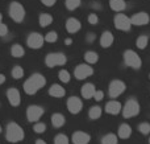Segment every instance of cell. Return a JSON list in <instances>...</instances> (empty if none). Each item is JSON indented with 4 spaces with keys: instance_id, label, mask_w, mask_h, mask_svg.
<instances>
[{
    "instance_id": "cell-1",
    "label": "cell",
    "mask_w": 150,
    "mask_h": 144,
    "mask_svg": "<svg viewBox=\"0 0 150 144\" xmlns=\"http://www.w3.org/2000/svg\"><path fill=\"white\" fill-rule=\"evenodd\" d=\"M46 83V79L42 74L36 73V74H32L25 82H24V91L28 95H33L36 94L37 91L42 89Z\"/></svg>"
},
{
    "instance_id": "cell-2",
    "label": "cell",
    "mask_w": 150,
    "mask_h": 144,
    "mask_svg": "<svg viewBox=\"0 0 150 144\" xmlns=\"http://www.w3.org/2000/svg\"><path fill=\"white\" fill-rule=\"evenodd\" d=\"M5 138H7V140L11 143H18L24 139V130L21 128L17 123L12 122V123H9L7 126Z\"/></svg>"
},
{
    "instance_id": "cell-3",
    "label": "cell",
    "mask_w": 150,
    "mask_h": 144,
    "mask_svg": "<svg viewBox=\"0 0 150 144\" xmlns=\"http://www.w3.org/2000/svg\"><path fill=\"white\" fill-rule=\"evenodd\" d=\"M124 62L127 63V66H129V68L132 69H140L141 68V63H142V61H141L140 56L137 54V53L134 52V50H125L124 52Z\"/></svg>"
},
{
    "instance_id": "cell-4",
    "label": "cell",
    "mask_w": 150,
    "mask_h": 144,
    "mask_svg": "<svg viewBox=\"0 0 150 144\" xmlns=\"http://www.w3.org/2000/svg\"><path fill=\"white\" fill-rule=\"evenodd\" d=\"M9 16L12 17L13 21L16 23H21L25 17V9L18 1H13L9 5Z\"/></svg>"
},
{
    "instance_id": "cell-5",
    "label": "cell",
    "mask_w": 150,
    "mask_h": 144,
    "mask_svg": "<svg viewBox=\"0 0 150 144\" xmlns=\"http://www.w3.org/2000/svg\"><path fill=\"white\" fill-rule=\"evenodd\" d=\"M45 63L49 68H54V66H62L66 63V56L63 53H50L45 58Z\"/></svg>"
},
{
    "instance_id": "cell-6",
    "label": "cell",
    "mask_w": 150,
    "mask_h": 144,
    "mask_svg": "<svg viewBox=\"0 0 150 144\" xmlns=\"http://www.w3.org/2000/svg\"><path fill=\"white\" fill-rule=\"evenodd\" d=\"M138 113H140V105L136 99H129L122 107L124 118H133V116L138 115Z\"/></svg>"
},
{
    "instance_id": "cell-7",
    "label": "cell",
    "mask_w": 150,
    "mask_h": 144,
    "mask_svg": "<svg viewBox=\"0 0 150 144\" xmlns=\"http://www.w3.org/2000/svg\"><path fill=\"white\" fill-rule=\"evenodd\" d=\"M125 89H127V85H125L124 82L120 81V79H115V81H112L111 83H109L108 94L111 98H116V97H119V95H121L122 93L125 91Z\"/></svg>"
},
{
    "instance_id": "cell-8",
    "label": "cell",
    "mask_w": 150,
    "mask_h": 144,
    "mask_svg": "<svg viewBox=\"0 0 150 144\" xmlns=\"http://www.w3.org/2000/svg\"><path fill=\"white\" fill-rule=\"evenodd\" d=\"M92 74H93L92 66L87 65V63H80V65H78L74 70V76L76 79H86L87 77L92 76Z\"/></svg>"
},
{
    "instance_id": "cell-9",
    "label": "cell",
    "mask_w": 150,
    "mask_h": 144,
    "mask_svg": "<svg viewBox=\"0 0 150 144\" xmlns=\"http://www.w3.org/2000/svg\"><path fill=\"white\" fill-rule=\"evenodd\" d=\"M115 26L119 31H129L132 24H130V19L128 16L122 15V13H119V15L115 16Z\"/></svg>"
},
{
    "instance_id": "cell-10",
    "label": "cell",
    "mask_w": 150,
    "mask_h": 144,
    "mask_svg": "<svg viewBox=\"0 0 150 144\" xmlns=\"http://www.w3.org/2000/svg\"><path fill=\"white\" fill-rule=\"evenodd\" d=\"M44 42H45L44 36L40 33H36V32L29 34L28 40H26V44H28V46L30 48V49H40V48H42Z\"/></svg>"
},
{
    "instance_id": "cell-11",
    "label": "cell",
    "mask_w": 150,
    "mask_h": 144,
    "mask_svg": "<svg viewBox=\"0 0 150 144\" xmlns=\"http://www.w3.org/2000/svg\"><path fill=\"white\" fill-rule=\"evenodd\" d=\"M42 115H44V108L41 106L32 105L26 110V118H28L29 122H37Z\"/></svg>"
},
{
    "instance_id": "cell-12",
    "label": "cell",
    "mask_w": 150,
    "mask_h": 144,
    "mask_svg": "<svg viewBox=\"0 0 150 144\" xmlns=\"http://www.w3.org/2000/svg\"><path fill=\"white\" fill-rule=\"evenodd\" d=\"M83 108V102L78 97H70L67 99V110L71 114H79Z\"/></svg>"
},
{
    "instance_id": "cell-13",
    "label": "cell",
    "mask_w": 150,
    "mask_h": 144,
    "mask_svg": "<svg viewBox=\"0 0 150 144\" xmlns=\"http://www.w3.org/2000/svg\"><path fill=\"white\" fill-rule=\"evenodd\" d=\"M149 20H150V17L146 12H138L130 19V24L141 26V25H146V24H149Z\"/></svg>"
},
{
    "instance_id": "cell-14",
    "label": "cell",
    "mask_w": 150,
    "mask_h": 144,
    "mask_svg": "<svg viewBox=\"0 0 150 144\" xmlns=\"http://www.w3.org/2000/svg\"><path fill=\"white\" fill-rule=\"evenodd\" d=\"M7 98H8V102H9L12 106H15V107L20 105V102H21L20 91H18L17 89H15V87H12V89H8Z\"/></svg>"
},
{
    "instance_id": "cell-15",
    "label": "cell",
    "mask_w": 150,
    "mask_h": 144,
    "mask_svg": "<svg viewBox=\"0 0 150 144\" xmlns=\"http://www.w3.org/2000/svg\"><path fill=\"white\" fill-rule=\"evenodd\" d=\"M71 140H73L74 144H88L91 140V136L83 131H76L73 134Z\"/></svg>"
},
{
    "instance_id": "cell-16",
    "label": "cell",
    "mask_w": 150,
    "mask_h": 144,
    "mask_svg": "<svg viewBox=\"0 0 150 144\" xmlns=\"http://www.w3.org/2000/svg\"><path fill=\"white\" fill-rule=\"evenodd\" d=\"M80 28H82V24L75 17H70L66 20V31L69 33H76V32L80 31Z\"/></svg>"
},
{
    "instance_id": "cell-17",
    "label": "cell",
    "mask_w": 150,
    "mask_h": 144,
    "mask_svg": "<svg viewBox=\"0 0 150 144\" xmlns=\"http://www.w3.org/2000/svg\"><path fill=\"white\" fill-rule=\"evenodd\" d=\"M121 111V105L117 101H109L105 105V113L111 114V115H117Z\"/></svg>"
},
{
    "instance_id": "cell-18",
    "label": "cell",
    "mask_w": 150,
    "mask_h": 144,
    "mask_svg": "<svg viewBox=\"0 0 150 144\" xmlns=\"http://www.w3.org/2000/svg\"><path fill=\"white\" fill-rule=\"evenodd\" d=\"M115 38H113V34L111 33L109 31H105L103 32V34H101L100 37V45L103 48H109L112 46V44H113Z\"/></svg>"
},
{
    "instance_id": "cell-19",
    "label": "cell",
    "mask_w": 150,
    "mask_h": 144,
    "mask_svg": "<svg viewBox=\"0 0 150 144\" xmlns=\"http://www.w3.org/2000/svg\"><path fill=\"white\" fill-rule=\"evenodd\" d=\"M49 94L52 95V97H54V98H62V97H65L66 91H65V89H63L61 85L54 83V85H52V86H50Z\"/></svg>"
},
{
    "instance_id": "cell-20",
    "label": "cell",
    "mask_w": 150,
    "mask_h": 144,
    "mask_svg": "<svg viewBox=\"0 0 150 144\" xmlns=\"http://www.w3.org/2000/svg\"><path fill=\"white\" fill-rule=\"evenodd\" d=\"M130 134H132V128H130L129 124L127 123L120 124L119 131H117V136L121 138V139H128L130 136Z\"/></svg>"
},
{
    "instance_id": "cell-21",
    "label": "cell",
    "mask_w": 150,
    "mask_h": 144,
    "mask_svg": "<svg viewBox=\"0 0 150 144\" xmlns=\"http://www.w3.org/2000/svg\"><path fill=\"white\" fill-rule=\"evenodd\" d=\"M95 91H96V89L92 83H86L84 86L82 87V95H83V98H86V99L92 98L93 94H95Z\"/></svg>"
},
{
    "instance_id": "cell-22",
    "label": "cell",
    "mask_w": 150,
    "mask_h": 144,
    "mask_svg": "<svg viewBox=\"0 0 150 144\" xmlns=\"http://www.w3.org/2000/svg\"><path fill=\"white\" fill-rule=\"evenodd\" d=\"M65 122H66V119H65V116H63L62 114L55 113V114H53L52 115V124L55 127V128L62 127L63 124H65Z\"/></svg>"
},
{
    "instance_id": "cell-23",
    "label": "cell",
    "mask_w": 150,
    "mask_h": 144,
    "mask_svg": "<svg viewBox=\"0 0 150 144\" xmlns=\"http://www.w3.org/2000/svg\"><path fill=\"white\" fill-rule=\"evenodd\" d=\"M109 7L115 11V12H121L127 8L124 0H109Z\"/></svg>"
},
{
    "instance_id": "cell-24",
    "label": "cell",
    "mask_w": 150,
    "mask_h": 144,
    "mask_svg": "<svg viewBox=\"0 0 150 144\" xmlns=\"http://www.w3.org/2000/svg\"><path fill=\"white\" fill-rule=\"evenodd\" d=\"M84 60L87 62V65H92V63H96L99 60V56L96 52L93 50H88V52L84 53Z\"/></svg>"
},
{
    "instance_id": "cell-25",
    "label": "cell",
    "mask_w": 150,
    "mask_h": 144,
    "mask_svg": "<svg viewBox=\"0 0 150 144\" xmlns=\"http://www.w3.org/2000/svg\"><path fill=\"white\" fill-rule=\"evenodd\" d=\"M24 53H25V50H24V48L20 44H15L11 48V54L15 58H21L24 56Z\"/></svg>"
},
{
    "instance_id": "cell-26",
    "label": "cell",
    "mask_w": 150,
    "mask_h": 144,
    "mask_svg": "<svg viewBox=\"0 0 150 144\" xmlns=\"http://www.w3.org/2000/svg\"><path fill=\"white\" fill-rule=\"evenodd\" d=\"M52 23H53V16L52 15H49V13H42V15H40V25H41L42 28L50 25Z\"/></svg>"
},
{
    "instance_id": "cell-27",
    "label": "cell",
    "mask_w": 150,
    "mask_h": 144,
    "mask_svg": "<svg viewBox=\"0 0 150 144\" xmlns=\"http://www.w3.org/2000/svg\"><path fill=\"white\" fill-rule=\"evenodd\" d=\"M119 138L115 134H107L101 138V144H117L119 143Z\"/></svg>"
},
{
    "instance_id": "cell-28",
    "label": "cell",
    "mask_w": 150,
    "mask_h": 144,
    "mask_svg": "<svg viewBox=\"0 0 150 144\" xmlns=\"http://www.w3.org/2000/svg\"><path fill=\"white\" fill-rule=\"evenodd\" d=\"M88 116H90L91 119H99L101 116V108L99 107V106L91 107L90 111H88Z\"/></svg>"
},
{
    "instance_id": "cell-29",
    "label": "cell",
    "mask_w": 150,
    "mask_h": 144,
    "mask_svg": "<svg viewBox=\"0 0 150 144\" xmlns=\"http://www.w3.org/2000/svg\"><path fill=\"white\" fill-rule=\"evenodd\" d=\"M148 42H149V38L148 36H140L136 41V45H137L138 49H145L148 46Z\"/></svg>"
},
{
    "instance_id": "cell-30",
    "label": "cell",
    "mask_w": 150,
    "mask_h": 144,
    "mask_svg": "<svg viewBox=\"0 0 150 144\" xmlns=\"http://www.w3.org/2000/svg\"><path fill=\"white\" fill-rule=\"evenodd\" d=\"M12 77L15 79H20L24 77V69L21 68V66H15V68L12 69Z\"/></svg>"
},
{
    "instance_id": "cell-31",
    "label": "cell",
    "mask_w": 150,
    "mask_h": 144,
    "mask_svg": "<svg viewBox=\"0 0 150 144\" xmlns=\"http://www.w3.org/2000/svg\"><path fill=\"white\" fill-rule=\"evenodd\" d=\"M65 4H66L67 9L74 11L80 5V0H65Z\"/></svg>"
},
{
    "instance_id": "cell-32",
    "label": "cell",
    "mask_w": 150,
    "mask_h": 144,
    "mask_svg": "<svg viewBox=\"0 0 150 144\" xmlns=\"http://www.w3.org/2000/svg\"><path fill=\"white\" fill-rule=\"evenodd\" d=\"M138 131H140L142 135L150 134V123H146V122L140 123V124H138Z\"/></svg>"
},
{
    "instance_id": "cell-33",
    "label": "cell",
    "mask_w": 150,
    "mask_h": 144,
    "mask_svg": "<svg viewBox=\"0 0 150 144\" xmlns=\"http://www.w3.org/2000/svg\"><path fill=\"white\" fill-rule=\"evenodd\" d=\"M59 79L63 82V83H67V82H70V79H71V76H70V73H69L67 70H61L59 71Z\"/></svg>"
},
{
    "instance_id": "cell-34",
    "label": "cell",
    "mask_w": 150,
    "mask_h": 144,
    "mask_svg": "<svg viewBox=\"0 0 150 144\" xmlns=\"http://www.w3.org/2000/svg\"><path fill=\"white\" fill-rule=\"evenodd\" d=\"M54 144H69V139L66 135L63 134H58L54 138Z\"/></svg>"
},
{
    "instance_id": "cell-35",
    "label": "cell",
    "mask_w": 150,
    "mask_h": 144,
    "mask_svg": "<svg viewBox=\"0 0 150 144\" xmlns=\"http://www.w3.org/2000/svg\"><path fill=\"white\" fill-rule=\"evenodd\" d=\"M44 40H45V41H47V42H55V41L58 40V34H57V32H54V31L49 32V33H47L46 36L44 37Z\"/></svg>"
},
{
    "instance_id": "cell-36",
    "label": "cell",
    "mask_w": 150,
    "mask_h": 144,
    "mask_svg": "<svg viewBox=\"0 0 150 144\" xmlns=\"http://www.w3.org/2000/svg\"><path fill=\"white\" fill-rule=\"evenodd\" d=\"M33 130L36 134H42V132H45V130H46V126H45V123H38V122H37V123L34 124Z\"/></svg>"
},
{
    "instance_id": "cell-37",
    "label": "cell",
    "mask_w": 150,
    "mask_h": 144,
    "mask_svg": "<svg viewBox=\"0 0 150 144\" xmlns=\"http://www.w3.org/2000/svg\"><path fill=\"white\" fill-rule=\"evenodd\" d=\"M92 98L96 101V102H100V101H103V98H104V91H101V90H96Z\"/></svg>"
},
{
    "instance_id": "cell-38",
    "label": "cell",
    "mask_w": 150,
    "mask_h": 144,
    "mask_svg": "<svg viewBox=\"0 0 150 144\" xmlns=\"http://www.w3.org/2000/svg\"><path fill=\"white\" fill-rule=\"evenodd\" d=\"M98 21H99V17H98L96 13H91V15L88 16V23H90L91 25H96Z\"/></svg>"
},
{
    "instance_id": "cell-39",
    "label": "cell",
    "mask_w": 150,
    "mask_h": 144,
    "mask_svg": "<svg viewBox=\"0 0 150 144\" xmlns=\"http://www.w3.org/2000/svg\"><path fill=\"white\" fill-rule=\"evenodd\" d=\"M8 34V26L5 24H0V37H4Z\"/></svg>"
},
{
    "instance_id": "cell-40",
    "label": "cell",
    "mask_w": 150,
    "mask_h": 144,
    "mask_svg": "<svg viewBox=\"0 0 150 144\" xmlns=\"http://www.w3.org/2000/svg\"><path fill=\"white\" fill-rule=\"evenodd\" d=\"M55 1H57V0H41V3L44 5H46V7H53V5L55 4Z\"/></svg>"
},
{
    "instance_id": "cell-41",
    "label": "cell",
    "mask_w": 150,
    "mask_h": 144,
    "mask_svg": "<svg viewBox=\"0 0 150 144\" xmlns=\"http://www.w3.org/2000/svg\"><path fill=\"white\" fill-rule=\"evenodd\" d=\"M93 38H95V34H93V33H88L87 41H93Z\"/></svg>"
},
{
    "instance_id": "cell-42",
    "label": "cell",
    "mask_w": 150,
    "mask_h": 144,
    "mask_svg": "<svg viewBox=\"0 0 150 144\" xmlns=\"http://www.w3.org/2000/svg\"><path fill=\"white\" fill-rule=\"evenodd\" d=\"M5 82V76L4 74H0V85H3Z\"/></svg>"
},
{
    "instance_id": "cell-43",
    "label": "cell",
    "mask_w": 150,
    "mask_h": 144,
    "mask_svg": "<svg viewBox=\"0 0 150 144\" xmlns=\"http://www.w3.org/2000/svg\"><path fill=\"white\" fill-rule=\"evenodd\" d=\"M65 44L66 45H71V44H73V38H66L65 40Z\"/></svg>"
},
{
    "instance_id": "cell-44",
    "label": "cell",
    "mask_w": 150,
    "mask_h": 144,
    "mask_svg": "<svg viewBox=\"0 0 150 144\" xmlns=\"http://www.w3.org/2000/svg\"><path fill=\"white\" fill-rule=\"evenodd\" d=\"M36 144H46V143H45V142H44V140L38 139V140H37V142H36Z\"/></svg>"
},
{
    "instance_id": "cell-45",
    "label": "cell",
    "mask_w": 150,
    "mask_h": 144,
    "mask_svg": "<svg viewBox=\"0 0 150 144\" xmlns=\"http://www.w3.org/2000/svg\"><path fill=\"white\" fill-rule=\"evenodd\" d=\"M1 20H3V15L0 13V24H1Z\"/></svg>"
},
{
    "instance_id": "cell-46",
    "label": "cell",
    "mask_w": 150,
    "mask_h": 144,
    "mask_svg": "<svg viewBox=\"0 0 150 144\" xmlns=\"http://www.w3.org/2000/svg\"><path fill=\"white\" fill-rule=\"evenodd\" d=\"M0 132H1V126H0Z\"/></svg>"
},
{
    "instance_id": "cell-47",
    "label": "cell",
    "mask_w": 150,
    "mask_h": 144,
    "mask_svg": "<svg viewBox=\"0 0 150 144\" xmlns=\"http://www.w3.org/2000/svg\"><path fill=\"white\" fill-rule=\"evenodd\" d=\"M149 144H150V138H149Z\"/></svg>"
},
{
    "instance_id": "cell-48",
    "label": "cell",
    "mask_w": 150,
    "mask_h": 144,
    "mask_svg": "<svg viewBox=\"0 0 150 144\" xmlns=\"http://www.w3.org/2000/svg\"><path fill=\"white\" fill-rule=\"evenodd\" d=\"M149 78H150V74H149Z\"/></svg>"
}]
</instances>
